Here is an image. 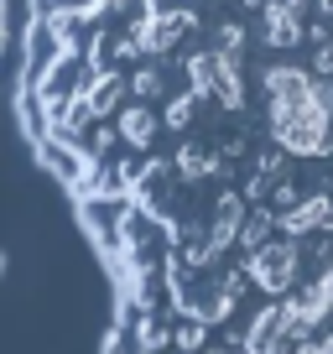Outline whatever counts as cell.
<instances>
[{"mask_svg": "<svg viewBox=\"0 0 333 354\" xmlns=\"http://www.w3.org/2000/svg\"><path fill=\"white\" fill-rule=\"evenodd\" d=\"M11 53L99 354H333V0H26Z\"/></svg>", "mask_w": 333, "mask_h": 354, "instance_id": "6da1fadb", "label": "cell"}]
</instances>
